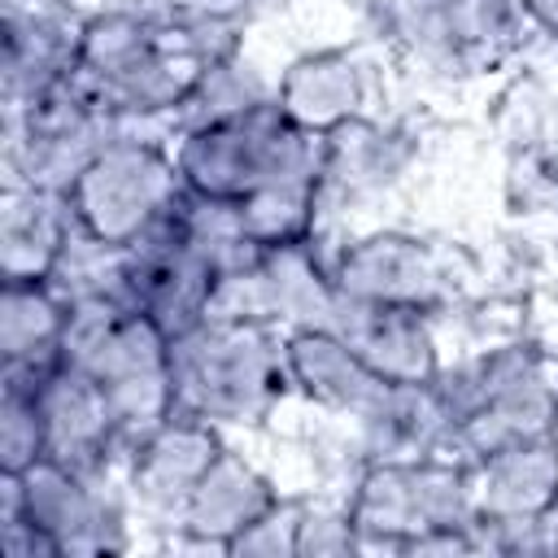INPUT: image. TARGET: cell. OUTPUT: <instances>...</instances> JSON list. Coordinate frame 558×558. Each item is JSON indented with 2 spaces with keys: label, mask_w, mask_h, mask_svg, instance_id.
I'll return each instance as SVG.
<instances>
[{
  "label": "cell",
  "mask_w": 558,
  "mask_h": 558,
  "mask_svg": "<svg viewBox=\"0 0 558 558\" xmlns=\"http://www.w3.org/2000/svg\"><path fill=\"white\" fill-rule=\"evenodd\" d=\"M519 9H523L527 26L545 31L549 39H558V0H519Z\"/></svg>",
  "instance_id": "obj_29"
},
{
  "label": "cell",
  "mask_w": 558,
  "mask_h": 558,
  "mask_svg": "<svg viewBox=\"0 0 558 558\" xmlns=\"http://www.w3.org/2000/svg\"><path fill=\"white\" fill-rule=\"evenodd\" d=\"M414 157V144L405 131L397 126H379L371 118H353L344 126H336L331 135H323V196L340 192V196H366V192H384L388 183H397L405 174Z\"/></svg>",
  "instance_id": "obj_18"
},
{
  "label": "cell",
  "mask_w": 558,
  "mask_h": 558,
  "mask_svg": "<svg viewBox=\"0 0 558 558\" xmlns=\"http://www.w3.org/2000/svg\"><path fill=\"white\" fill-rule=\"evenodd\" d=\"M349 519L357 527V549H397L405 554L410 541L436 527H471V480L466 466L432 458L397 462V458H375L353 497H349Z\"/></svg>",
  "instance_id": "obj_5"
},
{
  "label": "cell",
  "mask_w": 558,
  "mask_h": 558,
  "mask_svg": "<svg viewBox=\"0 0 558 558\" xmlns=\"http://www.w3.org/2000/svg\"><path fill=\"white\" fill-rule=\"evenodd\" d=\"M275 105L292 126L310 135H331L336 126L362 118L366 74L344 48H318V52L296 57L279 74Z\"/></svg>",
  "instance_id": "obj_16"
},
{
  "label": "cell",
  "mask_w": 558,
  "mask_h": 558,
  "mask_svg": "<svg viewBox=\"0 0 558 558\" xmlns=\"http://www.w3.org/2000/svg\"><path fill=\"white\" fill-rule=\"evenodd\" d=\"M218 453H222L218 423L187 414V410H174L144 440H135V449L126 453V475H131L135 501L153 514L179 519L187 493L196 488V480L209 471V462Z\"/></svg>",
  "instance_id": "obj_11"
},
{
  "label": "cell",
  "mask_w": 558,
  "mask_h": 558,
  "mask_svg": "<svg viewBox=\"0 0 558 558\" xmlns=\"http://www.w3.org/2000/svg\"><path fill=\"white\" fill-rule=\"evenodd\" d=\"M371 458H432L440 440H449L453 418L436 392V384H388L384 397L357 418Z\"/></svg>",
  "instance_id": "obj_19"
},
{
  "label": "cell",
  "mask_w": 558,
  "mask_h": 558,
  "mask_svg": "<svg viewBox=\"0 0 558 558\" xmlns=\"http://www.w3.org/2000/svg\"><path fill=\"white\" fill-rule=\"evenodd\" d=\"M0 510L26 514L57 541L61 558L74 554H118L126 549L122 506L105 493L96 475H83L57 458H39L22 475H0Z\"/></svg>",
  "instance_id": "obj_6"
},
{
  "label": "cell",
  "mask_w": 558,
  "mask_h": 558,
  "mask_svg": "<svg viewBox=\"0 0 558 558\" xmlns=\"http://www.w3.org/2000/svg\"><path fill=\"white\" fill-rule=\"evenodd\" d=\"M174 166L187 192L244 201L257 187L323 179V135L292 126L275 100L174 135Z\"/></svg>",
  "instance_id": "obj_3"
},
{
  "label": "cell",
  "mask_w": 558,
  "mask_h": 558,
  "mask_svg": "<svg viewBox=\"0 0 558 558\" xmlns=\"http://www.w3.org/2000/svg\"><path fill=\"white\" fill-rule=\"evenodd\" d=\"M174 401L209 423H253L288 388L283 336L275 323L205 318L170 349Z\"/></svg>",
  "instance_id": "obj_2"
},
{
  "label": "cell",
  "mask_w": 558,
  "mask_h": 558,
  "mask_svg": "<svg viewBox=\"0 0 558 558\" xmlns=\"http://www.w3.org/2000/svg\"><path fill=\"white\" fill-rule=\"evenodd\" d=\"M39 458H48V440H44L35 384L4 375V388H0V475H22Z\"/></svg>",
  "instance_id": "obj_25"
},
{
  "label": "cell",
  "mask_w": 558,
  "mask_h": 558,
  "mask_svg": "<svg viewBox=\"0 0 558 558\" xmlns=\"http://www.w3.org/2000/svg\"><path fill=\"white\" fill-rule=\"evenodd\" d=\"M214 283V266L183 235L174 209L157 227H148L131 248H122L118 262V296L144 310L170 340L187 336L209 318Z\"/></svg>",
  "instance_id": "obj_7"
},
{
  "label": "cell",
  "mask_w": 558,
  "mask_h": 558,
  "mask_svg": "<svg viewBox=\"0 0 558 558\" xmlns=\"http://www.w3.org/2000/svg\"><path fill=\"white\" fill-rule=\"evenodd\" d=\"M357 549V527L344 510H323V506H305L301 510V527H296V554H353Z\"/></svg>",
  "instance_id": "obj_27"
},
{
  "label": "cell",
  "mask_w": 558,
  "mask_h": 558,
  "mask_svg": "<svg viewBox=\"0 0 558 558\" xmlns=\"http://www.w3.org/2000/svg\"><path fill=\"white\" fill-rule=\"evenodd\" d=\"M4 375H17V379L35 384L48 458H57V462L100 480L109 453L122 449L118 423H113V410H109V397H105V384L96 375L70 366V362H57L48 371L4 366Z\"/></svg>",
  "instance_id": "obj_8"
},
{
  "label": "cell",
  "mask_w": 558,
  "mask_h": 558,
  "mask_svg": "<svg viewBox=\"0 0 558 558\" xmlns=\"http://www.w3.org/2000/svg\"><path fill=\"white\" fill-rule=\"evenodd\" d=\"M257 279H262L266 318L283 323V331H292V327H327L331 323L336 283H331V266L318 262L314 240L266 248L262 262H257Z\"/></svg>",
  "instance_id": "obj_20"
},
{
  "label": "cell",
  "mask_w": 558,
  "mask_h": 558,
  "mask_svg": "<svg viewBox=\"0 0 558 558\" xmlns=\"http://www.w3.org/2000/svg\"><path fill=\"white\" fill-rule=\"evenodd\" d=\"M70 235H74V214L65 205V192L4 183V209H0L4 279H52Z\"/></svg>",
  "instance_id": "obj_17"
},
{
  "label": "cell",
  "mask_w": 558,
  "mask_h": 558,
  "mask_svg": "<svg viewBox=\"0 0 558 558\" xmlns=\"http://www.w3.org/2000/svg\"><path fill=\"white\" fill-rule=\"evenodd\" d=\"M301 501H275L266 514H257L231 545L227 554H244V558H292L296 554V527H301Z\"/></svg>",
  "instance_id": "obj_26"
},
{
  "label": "cell",
  "mask_w": 558,
  "mask_h": 558,
  "mask_svg": "<svg viewBox=\"0 0 558 558\" xmlns=\"http://www.w3.org/2000/svg\"><path fill=\"white\" fill-rule=\"evenodd\" d=\"M65 331V296L48 279H4L0 357L4 366H57Z\"/></svg>",
  "instance_id": "obj_22"
},
{
  "label": "cell",
  "mask_w": 558,
  "mask_h": 558,
  "mask_svg": "<svg viewBox=\"0 0 558 558\" xmlns=\"http://www.w3.org/2000/svg\"><path fill=\"white\" fill-rule=\"evenodd\" d=\"M148 9L174 22H235L248 0H148Z\"/></svg>",
  "instance_id": "obj_28"
},
{
  "label": "cell",
  "mask_w": 558,
  "mask_h": 558,
  "mask_svg": "<svg viewBox=\"0 0 558 558\" xmlns=\"http://www.w3.org/2000/svg\"><path fill=\"white\" fill-rule=\"evenodd\" d=\"M379 31L405 61L423 70H471L462 39V0H379Z\"/></svg>",
  "instance_id": "obj_21"
},
{
  "label": "cell",
  "mask_w": 558,
  "mask_h": 558,
  "mask_svg": "<svg viewBox=\"0 0 558 558\" xmlns=\"http://www.w3.org/2000/svg\"><path fill=\"white\" fill-rule=\"evenodd\" d=\"M235 205H240V222H244L248 240L262 248H279V244L314 240L323 187H318V179H292V183L257 187Z\"/></svg>",
  "instance_id": "obj_24"
},
{
  "label": "cell",
  "mask_w": 558,
  "mask_h": 558,
  "mask_svg": "<svg viewBox=\"0 0 558 558\" xmlns=\"http://www.w3.org/2000/svg\"><path fill=\"white\" fill-rule=\"evenodd\" d=\"M275 488L270 480L235 449L222 445V453L209 462V471L196 480V488L187 493L183 510H179V532H187L196 545H214L227 554V545L275 506Z\"/></svg>",
  "instance_id": "obj_15"
},
{
  "label": "cell",
  "mask_w": 558,
  "mask_h": 558,
  "mask_svg": "<svg viewBox=\"0 0 558 558\" xmlns=\"http://www.w3.org/2000/svg\"><path fill=\"white\" fill-rule=\"evenodd\" d=\"M83 17L61 0H4V105H26L78 70Z\"/></svg>",
  "instance_id": "obj_12"
},
{
  "label": "cell",
  "mask_w": 558,
  "mask_h": 558,
  "mask_svg": "<svg viewBox=\"0 0 558 558\" xmlns=\"http://www.w3.org/2000/svg\"><path fill=\"white\" fill-rule=\"evenodd\" d=\"M327 327L340 331L349 349L388 384H436V375L445 371L423 310L375 305L336 292V310Z\"/></svg>",
  "instance_id": "obj_10"
},
{
  "label": "cell",
  "mask_w": 558,
  "mask_h": 558,
  "mask_svg": "<svg viewBox=\"0 0 558 558\" xmlns=\"http://www.w3.org/2000/svg\"><path fill=\"white\" fill-rule=\"evenodd\" d=\"M179 192L183 179L174 166V148L166 140L118 126L70 179L65 205L87 240L105 248H131L174 209Z\"/></svg>",
  "instance_id": "obj_4"
},
{
  "label": "cell",
  "mask_w": 558,
  "mask_h": 558,
  "mask_svg": "<svg viewBox=\"0 0 558 558\" xmlns=\"http://www.w3.org/2000/svg\"><path fill=\"white\" fill-rule=\"evenodd\" d=\"M222 22H174L153 9L92 13L78 31V74L92 83L118 126L157 118L174 126V113L196 78L235 52L205 39Z\"/></svg>",
  "instance_id": "obj_1"
},
{
  "label": "cell",
  "mask_w": 558,
  "mask_h": 558,
  "mask_svg": "<svg viewBox=\"0 0 558 558\" xmlns=\"http://www.w3.org/2000/svg\"><path fill=\"white\" fill-rule=\"evenodd\" d=\"M266 100H275V83H266L253 61H244L240 52H231V57L214 61L196 78V87L187 92V100L174 113V135L179 131H192V126H205V122H222V118L248 113V109H257Z\"/></svg>",
  "instance_id": "obj_23"
},
{
  "label": "cell",
  "mask_w": 558,
  "mask_h": 558,
  "mask_svg": "<svg viewBox=\"0 0 558 558\" xmlns=\"http://www.w3.org/2000/svg\"><path fill=\"white\" fill-rule=\"evenodd\" d=\"M475 527H510L536 519L558 497V436L497 449L466 462Z\"/></svg>",
  "instance_id": "obj_13"
},
{
  "label": "cell",
  "mask_w": 558,
  "mask_h": 558,
  "mask_svg": "<svg viewBox=\"0 0 558 558\" xmlns=\"http://www.w3.org/2000/svg\"><path fill=\"white\" fill-rule=\"evenodd\" d=\"M331 283L353 301L405 305L427 314L445 292V270L423 240L401 231H375L336 253Z\"/></svg>",
  "instance_id": "obj_9"
},
{
  "label": "cell",
  "mask_w": 558,
  "mask_h": 558,
  "mask_svg": "<svg viewBox=\"0 0 558 558\" xmlns=\"http://www.w3.org/2000/svg\"><path fill=\"white\" fill-rule=\"evenodd\" d=\"M283 366H288V384H296L323 410H336L349 418H362L388 388V379H379L331 327L283 331Z\"/></svg>",
  "instance_id": "obj_14"
}]
</instances>
